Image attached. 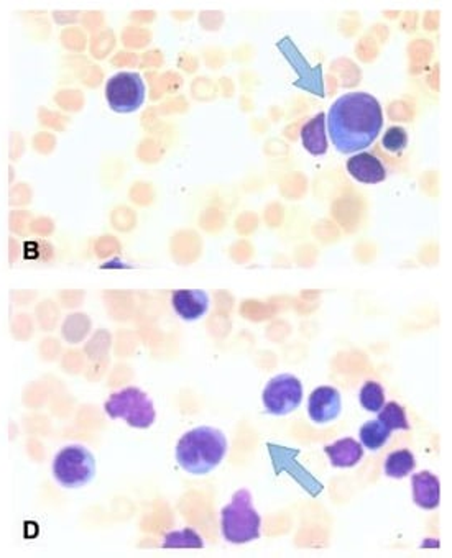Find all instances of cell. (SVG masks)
Returning a JSON list of instances; mask_svg holds the SVG:
<instances>
[{
  "mask_svg": "<svg viewBox=\"0 0 452 558\" xmlns=\"http://www.w3.org/2000/svg\"><path fill=\"white\" fill-rule=\"evenodd\" d=\"M262 517L254 507L252 494L240 490L221 511V532L230 544H248L260 537Z\"/></svg>",
  "mask_w": 452,
  "mask_h": 558,
  "instance_id": "3",
  "label": "cell"
},
{
  "mask_svg": "<svg viewBox=\"0 0 452 558\" xmlns=\"http://www.w3.org/2000/svg\"><path fill=\"white\" fill-rule=\"evenodd\" d=\"M172 306L180 319L194 323L209 309V296L203 290H180L172 294Z\"/></svg>",
  "mask_w": 452,
  "mask_h": 558,
  "instance_id": "11",
  "label": "cell"
},
{
  "mask_svg": "<svg viewBox=\"0 0 452 558\" xmlns=\"http://www.w3.org/2000/svg\"><path fill=\"white\" fill-rule=\"evenodd\" d=\"M391 430L387 429L378 418L375 420H368L359 432L360 437V445L366 447L367 450L377 451L387 445L390 441Z\"/></svg>",
  "mask_w": 452,
  "mask_h": 558,
  "instance_id": "17",
  "label": "cell"
},
{
  "mask_svg": "<svg viewBox=\"0 0 452 558\" xmlns=\"http://www.w3.org/2000/svg\"><path fill=\"white\" fill-rule=\"evenodd\" d=\"M285 60L290 63L291 68L296 71L298 79L295 81V86L300 87L303 91H308L314 96L324 97L323 69L321 65L312 68L306 61V58L300 53L296 44H293L291 38H283L277 44Z\"/></svg>",
  "mask_w": 452,
  "mask_h": 558,
  "instance_id": "8",
  "label": "cell"
},
{
  "mask_svg": "<svg viewBox=\"0 0 452 558\" xmlns=\"http://www.w3.org/2000/svg\"><path fill=\"white\" fill-rule=\"evenodd\" d=\"M415 468H416L415 455L411 451L407 450V449L390 453L387 460H385V465H383V472H385L388 478H395V480L407 478L411 473L415 472Z\"/></svg>",
  "mask_w": 452,
  "mask_h": 558,
  "instance_id": "16",
  "label": "cell"
},
{
  "mask_svg": "<svg viewBox=\"0 0 452 558\" xmlns=\"http://www.w3.org/2000/svg\"><path fill=\"white\" fill-rule=\"evenodd\" d=\"M94 453L81 443H69L56 451L52 462L54 482L65 490H77L96 478Z\"/></svg>",
  "mask_w": 452,
  "mask_h": 558,
  "instance_id": "4",
  "label": "cell"
},
{
  "mask_svg": "<svg viewBox=\"0 0 452 558\" xmlns=\"http://www.w3.org/2000/svg\"><path fill=\"white\" fill-rule=\"evenodd\" d=\"M359 401L368 412H378L385 404V389L377 381H367L360 389Z\"/></svg>",
  "mask_w": 452,
  "mask_h": 558,
  "instance_id": "20",
  "label": "cell"
},
{
  "mask_svg": "<svg viewBox=\"0 0 452 558\" xmlns=\"http://www.w3.org/2000/svg\"><path fill=\"white\" fill-rule=\"evenodd\" d=\"M303 148L314 156L326 155L327 151V132H326V114L321 112L310 118L302 129Z\"/></svg>",
  "mask_w": 452,
  "mask_h": 558,
  "instance_id": "15",
  "label": "cell"
},
{
  "mask_svg": "<svg viewBox=\"0 0 452 558\" xmlns=\"http://www.w3.org/2000/svg\"><path fill=\"white\" fill-rule=\"evenodd\" d=\"M343 399L337 389L331 387H316L308 401V412L314 424H329L339 418Z\"/></svg>",
  "mask_w": 452,
  "mask_h": 558,
  "instance_id": "10",
  "label": "cell"
},
{
  "mask_svg": "<svg viewBox=\"0 0 452 558\" xmlns=\"http://www.w3.org/2000/svg\"><path fill=\"white\" fill-rule=\"evenodd\" d=\"M163 548H203L205 540L193 529H180L166 534L162 544Z\"/></svg>",
  "mask_w": 452,
  "mask_h": 558,
  "instance_id": "18",
  "label": "cell"
},
{
  "mask_svg": "<svg viewBox=\"0 0 452 558\" xmlns=\"http://www.w3.org/2000/svg\"><path fill=\"white\" fill-rule=\"evenodd\" d=\"M262 401L267 412L271 416H288L302 404V381L296 376L288 373L275 376L263 389Z\"/></svg>",
  "mask_w": 452,
  "mask_h": 558,
  "instance_id": "7",
  "label": "cell"
},
{
  "mask_svg": "<svg viewBox=\"0 0 452 558\" xmlns=\"http://www.w3.org/2000/svg\"><path fill=\"white\" fill-rule=\"evenodd\" d=\"M383 127V112L375 97L347 92L334 102L326 116V132L339 153L351 155L368 148Z\"/></svg>",
  "mask_w": 452,
  "mask_h": 558,
  "instance_id": "1",
  "label": "cell"
},
{
  "mask_svg": "<svg viewBox=\"0 0 452 558\" xmlns=\"http://www.w3.org/2000/svg\"><path fill=\"white\" fill-rule=\"evenodd\" d=\"M229 450L224 432L201 426L190 432L176 443V462L184 472L201 476L214 472L215 468L224 462Z\"/></svg>",
  "mask_w": 452,
  "mask_h": 558,
  "instance_id": "2",
  "label": "cell"
},
{
  "mask_svg": "<svg viewBox=\"0 0 452 558\" xmlns=\"http://www.w3.org/2000/svg\"><path fill=\"white\" fill-rule=\"evenodd\" d=\"M382 145L390 153H401L408 145V133L403 127H390L385 132Z\"/></svg>",
  "mask_w": 452,
  "mask_h": 558,
  "instance_id": "21",
  "label": "cell"
},
{
  "mask_svg": "<svg viewBox=\"0 0 452 558\" xmlns=\"http://www.w3.org/2000/svg\"><path fill=\"white\" fill-rule=\"evenodd\" d=\"M334 468H352L364 457V447L354 439H341L324 447Z\"/></svg>",
  "mask_w": 452,
  "mask_h": 558,
  "instance_id": "14",
  "label": "cell"
},
{
  "mask_svg": "<svg viewBox=\"0 0 452 558\" xmlns=\"http://www.w3.org/2000/svg\"><path fill=\"white\" fill-rule=\"evenodd\" d=\"M104 411L114 420H124L133 429H150L157 418L151 397L139 387H129L109 396Z\"/></svg>",
  "mask_w": 452,
  "mask_h": 558,
  "instance_id": "5",
  "label": "cell"
},
{
  "mask_svg": "<svg viewBox=\"0 0 452 558\" xmlns=\"http://www.w3.org/2000/svg\"><path fill=\"white\" fill-rule=\"evenodd\" d=\"M147 87L139 73H117L106 84L109 108L117 114H132L143 106Z\"/></svg>",
  "mask_w": 452,
  "mask_h": 558,
  "instance_id": "6",
  "label": "cell"
},
{
  "mask_svg": "<svg viewBox=\"0 0 452 558\" xmlns=\"http://www.w3.org/2000/svg\"><path fill=\"white\" fill-rule=\"evenodd\" d=\"M269 450L271 462H273V468H275L277 474L288 473L291 478L300 486H303L311 496L321 494L323 484L319 483L303 465L296 462V457L300 455V450L285 449V447L273 445V443H269Z\"/></svg>",
  "mask_w": 452,
  "mask_h": 558,
  "instance_id": "9",
  "label": "cell"
},
{
  "mask_svg": "<svg viewBox=\"0 0 452 558\" xmlns=\"http://www.w3.org/2000/svg\"><path fill=\"white\" fill-rule=\"evenodd\" d=\"M413 501L424 511H432L440 506L441 483L440 478L431 472L416 473L411 476Z\"/></svg>",
  "mask_w": 452,
  "mask_h": 558,
  "instance_id": "13",
  "label": "cell"
},
{
  "mask_svg": "<svg viewBox=\"0 0 452 558\" xmlns=\"http://www.w3.org/2000/svg\"><path fill=\"white\" fill-rule=\"evenodd\" d=\"M377 418L387 429L391 430V432H393V430L411 429L408 418H407V414H405V409L401 408L399 403H388V404H383V408L378 411Z\"/></svg>",
  "mask_w": 452,
  "mask_h": 558,
  "instance_id": "19",
  "label": "cell"
},
{
  "mask_svg": "<svg viewBox=\"0 0 452 558\" xmlns=\"http://www.w3.org/2000/svg\"><path fill=\"white\" fill-rule=\"evenodd\" d=\"M349 174L364 184H378L387 179V168L372 153H357L347 162Z\"/></svg>",
  "mask_w": 452,
  "mask_h": 558,
  "instance_id": "12",
  "label": "cell"
}]
</instances>
